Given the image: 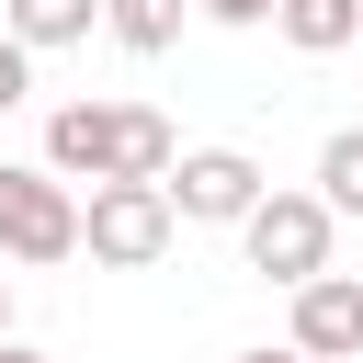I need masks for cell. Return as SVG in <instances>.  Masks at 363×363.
I'll list each match as a JSON object with an SVG mask.
<instances>
[{
  "mask_svg": "<svg viewBox=\"0 0 363 363\" xmlns=\"http://www.w3.org/2000/svg\"><path fill=\"white\" fill-rule=\"evenodd\" d=\"M91 23H102V0H0V34H11L23 57H34V45H79Z\"/></svg>",
  "mask_w": 363,
  "mask_h": 363,
  "instance_id": "7",
  "label": "cell"
},
{
  "mask_svg": "<svg viewBox=\"0 0 363 363\" xmlns=\"http://www.w3.org/2000/svg\"><path fill=\"white\" fill-rule=\"evenodd\" d=\"M261 193H272V182H261V159H250V147H182V159L159 170L170 227H238Z\"/></svg>",
  "mask_w": 363,
  "mask_h": 363,
  "instance_id": "4",
  "label": "cell"
},
{
  "mask_svg": "<svg viewBox=\"0 0 363 363\" xmlns=\"http://www.w3.org/2000/svg\"><path fill=\"white\" fill-rule=\"evenodd\" d=\"M79 250H91L102 272H147V261L170 250L159 182H91V193H79Z\"/></svg>",
  "mask_w": 363,
  "mask_h": 363,
  "instance_id": "5",
  "label": "cell"
},
{
  "mask_svg": "<svg viewBox=\"0 0 363 363\" xmlns=\"http://www.w3.org/2000/svg\"><path fill=\"white\" fill-rule=\"evenodd\" d=\"M352 45H363V23H352Z\"/></svg>",
  "mask_w": 363,
  "mask_h": 363,
  "instance_id": "16",
  "label": "cell"
},
{
  "mask_svg": "<svg viewBox=\"0 0 363 363\" xmlns=\"http://www.w3.org/2000/svg\"><path fill=\"white\" fill-rule=\"evenodd\" d=\"M170 159H182L170 113H147V102H57L34 170H57V182L79 193V182H159Z\"/></svg>",
  "mask_w": 363,
  "mask_h": 363,
  "instance_id": "1",
  "label": "cell"
},
{
  "mask_svg": "<svg viewBox=\"0 0 363 363\" xmlns=\"http://www.w3.org/2000/svg\"><path fill=\"white\" fill-rule=\"evenodd\" d=\"M318 204H329V216H363V125H340V136L318 147Z\"/></svg>",
  "mask_w": 363,
  "mask_h": 363,
  "instance_id": "10",
  "label": "cell"
},
{
  "mask_svg": "<svg viewBox=\"0 0 363 363\" xmlns=\"http://www.w3.org/2000/svg\"><path fill=\"white\" fill-rule=\"evenodd\" d=\"M329 227H340V216H329L318 193H261V204L238 216V250H250V272H261V284H284V295H295V284H318V272H329Z\"/></svg>",
  "mask_w": 363,
  "mask_h": 363,
  "instance_id": "3",
  "label": "cell"
},
{
  "mask_svg": "<svg viewBox=\"0 0 363 363\" xmlns=\"http://www.w3.org/2000/svg\"><path fill=\"white\" fill-rule=\"evenodd\" d=\"M0 340H11V284H0Z\"/></svg>",
  "mask_w": 363,
  "mask_h": 363,
  "instance_id": "15",
  "label": "cell"
},
{
  "mask_svg": "<svg viewBox=\"0 0 363 363\" xmlns=\"http://www.w3.org/2000/svg\"><path fill=\"white\" fill-rule=\"evenodd\" d=\"M272 23H284V45H295V57H340V45H352V23H363V0H272Z\"/></svg>",
  "mask_w": 363,
  "mask_h": 363,
  "instance_id": "8",
  "label": "cell"
},
{
  "mask_svg": "<svg viewBox=\"0 0 363 363\" xmlns=\"http://www.w3.org/2000/svg\"><path fill=\"white\" fill-rule=\"evenodd\" d=\"M238 363H306V352H272V340H261V352H238Z\"/></svg>",
  "mask_w": 363,
  "mask_h": 363,
  "instance_id": "13",
  "label": "cell"
},
{
  "mask_svg": "<svg viewBox=\"0 0 363 363\" xmlns=\"http://www.w3.org/2000/svg\"><path fill=\"white\" fill-rule=\"evenodd\" d=\"M102 34L125 57H170L182 45V0H102Z\"/></svg>",
  "mask_w": 363,
  "mask_h": 363,
  "instance_id": "9",
  "label": "cell"
},
{
  "mask_svg": "<svg viewBox=\"0 0 363 363\" xmlns=\"http://www.w3.org/2000/svg\"><path fill=\"white\" fill-rule=\"evenodd\" d=\"M284 352H306V363H363V272H318V284H295V329H284Z\"/></svg>",
  "mask_w": 363,
  "mask_h": 363,
  "instance_id": "6",
  "label": "cell"
},
{
  "mask_svg": "<svg viewBox=\"0 0 363 363\" xmlns=\"http://www.w3.org/2000/svg\"><path fill=\"white\" fill-rule=\"evenodd\" d=\"M23 102H34V57L0 34V113H23Z\"/></svg>",
  "mask_w": 363,
  "mask_h": 363,
  "instance_id": "11",
  "label": "cell"
},
{
  "mask_svg": "<svg viewBox=\"0 0 363 363\" xmlns=\"http://www.w3.org/2000/svg\"><path fill=\"white\" fill-rule=\"evenodd\" d=\"M204 23H272V0H193Z\"/></svg>",
  "mask_w": 363,
  "mask_h": 363,
  "instance_id": "12",
  "label": "cell"
},
{
  "mask_svg": "<svg viewBox=\"0 0 363 363\" xmlns=\"http://www.w3.org/2000/svg\"><path fill=\"white\" fill-rule=\"evenodd\" d=\"M0 363H45V352H34V340H0Z\"/></svg>",
  "mask_w": 363,
  "mask_h": 363,
  "instance_id": "14",
  "label": "cell"
},
{
  "mask_svg": "<svg viewBox=\"0 0 363 363\" xmlns=\"http://www.w3.org/2000/svg\"><path fill=\"white\" fill-rule=\"evenodd\" d=\"M0 261H23V272H57V261H79V193H68L57 170H23V159H0Z\"/></svg>",
  "mask_w": 363,
  "mask_h": 363,
  "instance_id": "2",
  "label": "cell"
}]
</instances>
